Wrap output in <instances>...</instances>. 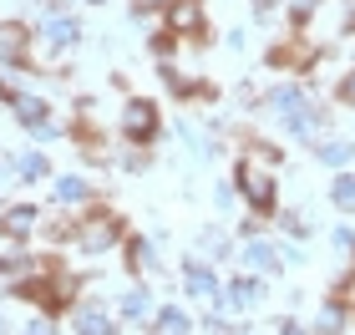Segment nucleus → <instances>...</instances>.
Segmentation results:
<instances>
[{
  "instance_id": "f257e3e1",
  "label": "nucleus",
  "mask_w": 355,
  "mask_h": 335,
  "mask_svg": "<svg viewBox=\"0 0 355 335\" xmlns=\"http://www.w3.org/2000/svg\"><path fill=\"white\" fill-rule=\"evenodd\" d=\"M279 148L274 142H244V157H239V168H234V188H239V198L249 203L259 218H274L279 214Z\"/></svg>"
},
{
  "instance_id": "f03ea898",
  "label": "nucleus",
  "mask_w": 355,
  "mask_h": 335,
  "mask_svg": "<svg viewBox=\"0 0 355 335\" xmlns=\"http://www.w3.org/2000/svg\"><path fill=\"white\" fill-rule=\"evenodd\" d=\"M122 244H127V223H122L117 209H102V203H92L87 214H76L71 229H67V249L82 254V259H102V254L122 249Z\"/></svg>"
},
{
  "instance_id": "7ed1b4c3",
  "label": "nucleus",
  "mask_w": 355,
  "mask_h": 335,
  "mask_svg": "<svg viewBox=\"0 0 355 335\" xmlns=\"http://www.w3.org/2000/svg\"><path fill=\"white\" fill-rule=\"evenodd\" d=\"M117 132H122L127 148H153V142L163 137V112H157V102L127 97L122 102V117H117Z\"/></svg>"
},
{
  "instance_id": "20e7f679",
  "label": "nucleus",
  "mask_w": 355,
  "mask_h": 335,
  "mask_svg": "<svg viewBox=\"0 0 355 335\" xmlns=\"http://www.w3.org/2000/svg\"><path fill=\"white\" fill-rule=\"evenodd\" d=\"M355 36V0H325V6L315 10V21L304 26V41L315 46V51H325V46Z\"/></svg>"
},
{
  "instance_id": "39448f33",
  "label": "nucleus",
  "mask_w": 355,
  "mask_h": 335,
  "mask_svg": "<svg viewBox=\"0 0 355 335\" xmlns=\"http://www.w3.org/2000/svg\"><path fill=\"white\" fill-rule=\"evenodd\" d=\"M264 275H234L229 284H223V295H218V315H249V310H259L264 305Z\"/></svg>"
},
{
  "instance_id": "423d86ee",
  "label": "nucleus",
  "mask_w": 355,
  "mask_h": 335,
  "mask_svg": "<svg viewBox=\"0 0 355 335\" xmlns=\"http://www.w3.org/2000/svg\"><path fill=\"white\" fill-rule=\"evenodd\" d=\"M36 36L46 41V51H76L82 46V21L71 10H41Z\"/></svg>"
},
{
  "instance_id": "0eeeda50",
  "label": "nucleus",
  "mask_w": 355,
  "mask_h": 335,
  "mask_svg": "<svg viewBox=\"0 0 355 335\" xmlns=\"http://www.w3.org/2000/svg\"><path fill=\"white\" fill-rule=\"evenodd\" d=\"M183 290L193 295V300H208V305H218V295H223V280H218V269L203 259V254H188L183 264Z\"/></svg>"
},
{
  "instance_id": "6e6552de",
  "label": "nucleus",
  "mask_w": 355,
  "mask_h": 335,
  "mask_svg": "<svg viewBox=\"0 0 355 335\" xmlns=\"http://www.w3.org/2000/svg\"><path fill=\"white\" fill-rule=\"evenodd\" d=\"M71 335H117V315H112L102 300H76L71 305Z\"/></svg>"
},
{
  "instance_id": "1a4fd4ad",
  "label": "nucleus",
  "mask_w": 355,
  "mask_h": 335,
  "mask_svg": "<svg viewBox=\"0 0 355 335\" xmlns=\"http://www.w3.org/2000/svg\"><path fill=\"white\" fill-rule=\"evenodd\" d=\"M31 67V31L21 21H0V71H26Z\"/></svg>"
},
{
  "instance_id": "9d476101",
  "label": "nucleus",
  "mask_w": 355,
  "mask_h": 335,
  "mask_svg": "<svg viewBox=\"0 0 355 335\" xmlns=\"http://www.w3.org/2000/svg\"><path fill=\"white\" fill-rule=\"evenodd\" d=\"M92 198H96V183L87 173H56L51 178V203L56 209H92Z\"/></svg>"
},
{
  "instance_id": "9b49d317",
  "label": "nucleus",
  "mask_w": 355,
  "mask_h": 335,
  "mask_svg": "<svg viewBox=\"0 0 355 335\" xmlns=\"http://www.w3.org/2000/svg\"><path fill=\"white\" fill-rule=\"evenodd\" d=\"M163 21L178 41H188V36H203V26H208V15H203V0H173V6L163 10Z\"/></svg>"
},
{
  "instance_id": "f8f14e48",
  "label": "nucleus",
  "mask_w": 355,
  "mask_h": 335,
  "mask_svg": "<svg viewBox=\"0 0 355 335\" xmlns=\"http://www.w3.org/2000/svg\"><path fill=\"white\" fill-rule=\"evenodd\" d=\"M239 264H244V275H274V269H284L279 264V244H269V239H244V244H239Z\"/></svg>"
},
{
  "instance_id": "ddd939ff",
  "label": "nucleus",
  "mask_w": 355,
  "mask_h": 335,
  "mask_svg": "<svg viewBox=\"0 0 355 335\" xmlns=\"http://www.w3.org/2000/svg\"><path fill=\"white\" fill-rule=\"evenodd\" d=\"M117 315H122V320H137V325H153V315H157L153 284H148V280L127 284V290H122V300H117Z\"/></svg>"
},
{
  "instance_id": "4468645a",
  "label": "nucleus",
  "mask_w": 355,
  "mask_h": 335,
  "mask_svg": "<svg viewBox=\"0 0 355 335\" xmlns=\"http://www.w3.org/2000/svg\"><path fill=\"white\" fill-rule=\"evenodd\" d=\"M264 107H269V112H279V117H295V112L315 107V92L304 87V82H284V87H274L269 97H264Z\"/></svg>"
},
{
  "instance_id": "2eb2a0df",
  "label": "nucleus",
  "mask_w": 355,
  "mask_h": 335,
  "mask_svg": "<svg viewBox=\"0 0 355 335\" xmlns=\"http://www.w3.org/2000/svg\"><path fill=\"white\" fill-rule=\"evenodd\" d=\"M127 269H132V275H157V269H163V254H157V244L148 234H127Z\"/></svg>"
},
{
  "instance_id": "dca6fc26",
  "label": "nucleus",
  "mask_w": 355,
  "mask_h": 335,
  "mask_svg": "<svg viewBox=\"0 0 355 335\" xmlns=\"http://www.w3.org/2000/svg\"><path fill=\"white\" fill-rule=\"evenodd\" d=\"M10 168H15V183H46L51 178V157H46L41 148H21V153H10Z\"/></svg>"
},
{
  "instance_id": "f3484780",
  "label": "nucleus",
  "mask_w": 355,
  "mask_h": 335,
  "mask_svg": "<svg viewBox=\"0 0 355 335\" xmlns=\"http://www.w3.org/2000/svg\"><path fill=\"white\" fill-rule=\"evenodd\" d=\"M310 330H315V335H345V330H350V305H345L340 295H325Z\"/></svg>"
},
{
  "instance_id": "a211bd4d",
  "label": "nucleus",
  "mask_w": 355,
  "mask_h": 335,
  "mask_svg": "<svg viewBox=\"0 0 355 335\" xmlns=\"http://www.w3.org/2000/svg\"><path fill=\"white\" fill-rule=\"evenodd\" d=\"M157 76H163V87L173 97H214V87L198 82V76H188V71H178L173 61H157Z\"/></svg>"
},
{
  "instance_id": "6ab92c4d",
  "label": "nucleus",
  "mask_w": 355,
  "mask_h": 335,
  "mask_svg": "<svg viewBox=\"0 0 355 335\" xmlns=\"http://www.w3.org/2000/svg\"><path fill=\"white\" fill-rule=\"evenodd\" d=\"M198 330V320L178 305V300H168V305H157V315H153V335H193Z\"/></svg>"
},
{
  "instance_id": "aec40b11",
  "label": "nucleus",
  "mask_w": 355,
  "mask_h": 335,
  "mask_svg": "<svg viewBox=\"0 0 355 335\" xmlns=\"http://www.w3.org/2000/svg\"><path fill=\"white\" fill-rule=\"evenodd\" d=\"M41 223V209L36 203H15V209H6V218H0V239H31V229Z\"/></svg>"
},
{
  "instance_id": "412c9836",
  "label": "nucleus",
  "mask_w": 355,
  "mask_h": 335,
  "mask_svg": "<svg viewBox=\"0 0 355 335\" xmlns=\"http://www.w3.org/2000/svg\"><path fill=\"white\" fill-rule=\"evenodd\" d=\"M36 269H46V259H36L31 249H6L0 254V280H26V275H36Z\"/></svg>"
},
{
  "instance_id": "4be33fe9",
  "label": "nucleus",
  "mask_w": 355,
  "mask_h": 335,
  "mask_svg": "<svg viewBox=\"0 0 355 335\" xmlns=\"http://www.w3.org/2000/svg\"><path fill=\"white\" fill-rule=\"evenodd\" d=\"M315 157H320L325 168L345 173V168L355 163V142H345V137H320V142H315Z\"/></svg>"
},
{
  "instance_id": "5701e85b",
  "label": "nucleus",
  "mask_w": 355,
  "mask_h": 335,
  "mask_svg": "<svg viewBox=\"0 0 355 335\" xmlns=\"http://www.w3.org/2000/svg\"><path fill=\"white\" fill-rule=\"evenodd\" d=\"M330 203H335L340 214H355V173H350V168L330 178Z\"/></svg>"
},
{
  "instance_id": "b1692460",
  "label": "nucleus",
  "mask_w": 355,
  "mask_h": 335,
  "mask_svg": "<svg viewBox=\"0 0 355 335\" xmlns=\"http://www.w3.org/2000/svg\"><path fill=\"white\" fill-rule=\"evenodd\" d=\"M148 163H153V153H148V148H127V153L112 157V168L127 173V178H142V173H148Z\"/></svg>"
},
{
  "instance_id": "393cba45",
  "label": "nucleus",
  "mask_w": 355,
  "mask_h": 335,
  "mask_svg": "<svg viewBox=\"0 0 355 335\" xmlns=\"http://www.w3.org/2000/svg\"><path fill=\"white\" fill-rule=\"evenodd\" d=\"M203 335H249V325H234L229 315H203Z\"/></svg>"
},
{
  "instance_id": "a878e982",
  "label": "nucleus",
  "mask_w": 355,
  "mask_h": 335,
  "mask_svg": "<svg viewBox=\"0 0 355 335\" xmlns=\"http://www.w3.org/2000/svg\"><path fill=\"white\" fill-rule=\"evenodd\" d=\"M330 97L340 102V107H355V67L335 76V87H330Z\"/></svg>"
},
{
  "instance_id": "bb28decb",
  "label": "nucleus",
  "mask_w": 355,
  "mask_h": 335,
  "mask_svg": "<svg viewBox=\"0 0 355 335\" xmlns=\"http://www.w3.org/2000/svg\"><path fill=\"white\" fill-rule=\"evenodd\" d=\"M274 218H279V229H284L289 239H300V244L315 234V229H310V218H300V214H274Z\"/></svg>"
},
{
  "instance_id": "cd10ccee",
  "label": "nucleus",
  "mask_w": 355,
  "mask_h": 335,
  "mask_svg": "<svg viewBox=\"0 0 355 335\" xmlns=\"http://www.w3.org/2000/svg\"><path fill=\"white\" fill-rule=\"evenodd\" d=\"M330 244H335V254H355V229H350V223H335Z\"/></svg>"
},
{
  "instance_id": "c85d7f7f",
  "label": "nucleus",
  "mask_w": 355,
  "mask_h": 335,
  "mask_svg": "<svg viewBox=\"0 0 355 335\" xmlns=\"http://www.w3.org/2000/svg\"><path fill=\"white\" fill-rule=\"evenodd\" d=\"M61 132H67V127H61V122L51 117V122H41V127H31V142H36V148H46V142H56Z\"/></svg>"
},
{
  "instance_id": "c756f323",
  "label": "nucleus",
  "mask_w": 355,
  "mask_h": 335,
  "mask_svg": "<svg viewBox=\"0 0 355 335\" xmlns=\"http://www.w3.org/2000/svg\"><path fill=\"white\" fill-rule=\"evenodd\" d=\"M21 335H56V320H51V315H36V320H31Z\"/></svg>"
},
{
  "instance_id": "7c9ffc66",
  "label": "nucleus",
  "mask_w": 355,
  "mask_h": 335,
  "mask_svg": "<svg viewBox=\"0 0 355 335\" xmlns=\"http://www.w3.org/2000/svg\"><path fill=\"white\" fill-rule=\"evenodd\" d=\"M234 198H239V188H234V183H214V203H218V209H229Z\"/></svg>"
},
{
  "instance_id": "2f4dec72",
  "label": "nucleus",
  "mask_w": 355,
  "mask_h": 335,
  "mask_svg": "<svg viewBox=\"0 0 355 335\" xmlns=\"http://www.w3.org/2000/svg\"><path fill=\"white\" fill-rule=\"evenodd\" d=\"M173 0H132V15H153V10H168Z\"/></svg>"
},
{
  "instance_id": "473e14b6",
  "label": "nucleus",
  "mask_w": 355,
  "mask_h": 335,
  "mask_svg": "<svg viewBox=\"0 0 355 335\" xmlns=\"http://www.w3.org/2000/svg\"><path fill=\"white\" fill-rule=\"evenodd\" d=\"M279 264H304V249L300 244H279Z\"/></svg>"
},
{
  "instance_id": "72a5a7b5",
  "label": "nucleus",
  "mask_w": 355,
  "mask_h": 335,
  "mask_svg": "<svg viewBox=\"0 0 355 335\" xmlns=\"http://www.w3.org/2000/svg\"><path fill=\"white\" fill-rule=\"evenodd\" d=\"M249 6H254V21H269V15L279 10V0H249Z\"/></svg>"
},
{
  "instance_id": "f704fd0d",
  "label": "nucleus",
  "mask_w": 355,
  "mask_h": 335,
  "mask_svg": "<svg viewBox=\"0 0 355 335\" xmlns=\"http://www.w3.org/2000/svg\"><path fill=\"white\" fill-rule=\"evenodd\" d=\"M279 335H315V330L300 325V320H279Z\"/></svg>"
},
{
  "instance_id": "c9c22d12",
  "label": "nucleus",
  "mask_w": 355,
  "mask_h": 335,
  "mask_svg": "<svg viewBox=\"0 0 355 335\" xmlns=\"http://www.w3.org/2000/svg\"><path fill=\"white\" fill-rule=\"evenodd\" d=\"M10 178H15V168H10V157H0V188H6Z\"/></svg>"
},
{
  "instance_id": "e433bc0d",
  "label": "nucleus",
  "mask_w": 355,
  "mask_h": 335,
  "mask_svg": "<svg viewBox=\"0 0 355 335\" xmlns=\"http://www.w3.org/2000/svg\"><path fill=\"white\" fill-rule=\"evenodd\" d=\"M6 330H10V325H6V310H0V335H6Z\"/></svg>"
},
{
  "instance_id": "4c0bfd02",
  "label": "nucleus",
  "mask_w": 355,
  "mask_h": 335,
  "mask_svg": "<svg viewBox=\"0 0 355 335\" xmlns=\"http://www.w3.org/2000/svg\"><path fill=\"white\" fill-rule=\"evenodd\" d=\"M350 330H355V310H350Z\"/></svg>"
},
{
  "instance_id": "58836bf2",
  "label": "nucleus",
  "mask_w": 355,
  "mask_h": 335,
  "mask_svg": "<svg viewBox=\"0 0 355 335\" xmlns=\"http://www.w3.org/2000/svg\"><path fill=\"white\" fill-rule=\"evenodd\" d=\"M87 6H102V0H87Z\"/></svg>"
},
{
  "instance_id": "ea45409f",
  "label": "nucleus",
  "mask_w": 355,
  "mask_h": 335,
  "mask_svg": "<svg viewBox=\"0 0 355 335\" xmlns=\"http://www.w3.org/2000/svg\"><path fill=\"white\" fill-rule=\"evenodd\" d=\"M350 269H355V254H350Z\"/></svg>"
}]
</instances>
